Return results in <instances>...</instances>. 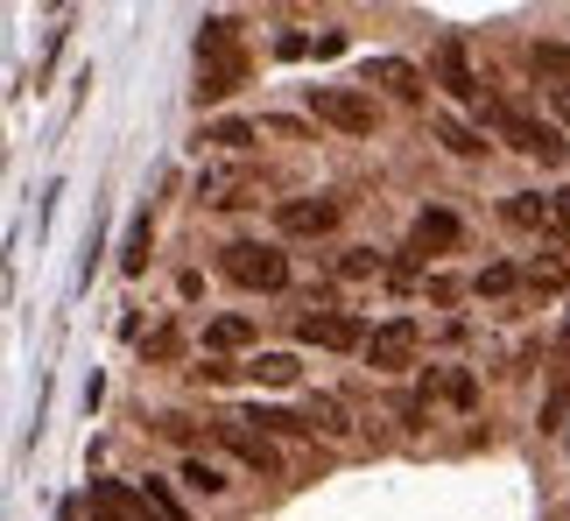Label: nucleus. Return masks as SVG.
<instances>
[{
	"label": "nucleus",
	"mask_w": 570,
	"mask_h": 521,
	"mask_svg": "<svg viewBox=\"0 0 570 521\" xmlns=\"http://www.w3.org/2000/svg\"><path fill=\"white\" fill-rule=\"evenodd\" d=\"M487 120H493V135L508 141V148H521V156H542V163H563L570 156L557 127H542L529 106H514V99H487Z\"/></svg>",
	"instance_id": "nucleus-1"
},
{
	"label": "nucleus",
	"mask_w": 570,
	"mask_h": 521,
	"mask_svg": "<svg viewBox=\"0 0 570 521\" xmlns=\"http://www.w3.org/2000/svg\"><path fill=\"white\" fill-rule=\"evenodd\" d=\"M218 268H226L239 289H282V282H289V254H282V247H261V240H233Z\"/></svg>",
	"instance_id": "nucleus-2"
},
{
	"label": "nucleus",
	"mask_w": 570,
	"mask_h": 521,
	"mask_svg": "<svg viewBox=\"0 0 570 521\" xmlns=\"http://www.w3.org/2000/svg\"><path fill=\"white\" fill-rule=\"evenodd\" d=\"M311 114L338 135H374V99L353 92V85H311Z\"/></svg>",
	"instance_id": "nucleus-3"
},
{
	"label": "nucleus",
	"mask_w": 570,
	"mask_h": 521,
	"mask_svg": "<svg viewBox=\"0 0 570 521\" xmlns=\"http://www.w3.org/2000/svg\"><path fill=\"white\" fill-rule=\"evenodd\" d=\"M415 345H423V332H415L409 317H394L366 338V366H374V374H402V366H415Z\"/></svg>",
	"instance_id": "nucleus-4"
},
{
	"label": "nucleus",
	"mask_w": 570,
	"mask_h": 521,
	"mask_svg": "<svg viewBox=\"0 0 570 521\" xmlns=\"http://www.w3.org/2000/svg\"><path fill=\"white\" fill-rule=\"evenodd\" d=\"M296 338L303 345H324V353H353V345H366L360 317H345V311H303L296 317Z\"/></svg>",
	"instance_id": "nucleus-5"
},
{
	"label": "nucleus",
	"mask_w": 570,
	"mask_h": 521,
	"mask_svg": "<svg viewBox=\"0 0 570 521\" xmlns=\"http://www.w3.org/2000/svg\"><path fill=\"white\" fill-rule=\"evenodd\" d=\"M247 85V50H218V57H197V106H218Z\"/></svg>",
	"instance_id": "nucleus-6"
},
{
	"label": "nucleus",
	"mask_w": 570,
	"mask_h": 521,
	"mask_svg": "<svg viewBox=\"0 0 570 521\" xmlns=\"http://www.w3.org/2000/svg\"><path fill=\"white\" fill-rule=\"evenodd\" d=\"M338 212H345L338 198H282V205H275V226H282V233H332Z\"/></svg>",
	"instance_id": "nucleus-7"
},
{
	"label": "nucleus",
	"mask_w": 570,
	"mask_h": 521,
	"mask_svg": "<svg viewBox=\"0 0 570 521\" xmlns=\"http://www.w3.org/2000/svg\"><path fill=\"white\" fill-rule=\"evenodd\" d=\"M85 508H92V521H141V493H127L120 480H92L85 486Z\"/></svg>",
	"instance_id": "nucleus-8"
},
{
	"label": "nucleus",
	"mask_w": 570,
	"mask_h": 521,
	"mask_svg": "<svg viewBox=\"0 0 570 521\" xmlns=\"http://www.w3.org/2000/svg\"><path fill=\"white\" fill-rule=\"evenodd\" d=\"M436 78H444V92L451 99H487V85L472 78V63H465V42H436Z\"/></svg>",
	"instance_id": "nucleus-9"
},
{
	"label": "nucleus",
	"mask_w": 570,
	"mask_h": 521,
	"mask_svg": "<svg viewBox=\"0 0 570 521\" xmlns=\"http://www.w3.org/2000/svg\"><path fill=\"white\" fill-rule=\"evenodd\" d=\"M444 247H458V212H423V219L409 226V260H430Z\"/></svg>",
	"instance_id": "nucleus-10"
},
{
	"label": "nucleus",
	"mask_w": 570,
	"mask_h": 521,
	"mask_svg": "<svg viewBox=\"0 0 570 521\" xmlns=\"http://www.w3.org/2000/svg\"><path fill=\"white\" fill-rule=\"evenodd\" d=\"M218 438H226V444H233V451H239V459H247L254 472H268V480H275V472H282V459H275V444L261 438V430H247V423H218Z\"/></svg>",
	"instance_id": "nucleus-11"
},
{
	"label": "nucleus",
	"mask_w": 570,
	"mask_h": 521,
	"mask_svg": "<svg viewBox=\"0 0 570 521\" xmlns=\"http://www.w3.org/2000/svg\"><path fill=\"white\" fill-rule=\"evenodd\" d=\"M508 226H521V233H563V226H557V198L521 190V198H508Z\"/></svg>",
	"instance_id": "nucleus-12"
},
{
	"label": "nucleus",
	"mask_w": 570,
	"mask_h": 521,
	"mask_svg": "<svg viewBox=\"0 0 570 521\" xmlns=\"http://www.w3.org/2000/svg\"><path fill=\"white\" fill-rule=\"evenodd\" d=\"M366 85H387L394 99H423V78H415V63H402V57H374L366 63Z\"/></svg>",
	"instance_id": "nucleus-13"
},
{
	"label": "nucleus",
	"mask_w": 570,
	"mask_h": 521,
	"mask_svg": "<svg viewBox=\"0 0 570 521\" xmlns=\"http://www.w3.org/2000/svg\"><path fill=\"white\" fill-rule=\"evenodd\" d=\"M197 198L205 205H247V169H205V177H197Z\"/></svg>",
	"instance_id": "nucleus-14"
},
{
	"label": "nucleus",
	"mask_w": 570,
	"mask_h": 521,
	"mask_svg": "<svg viewBox=\"0 0 570 521\" xmlns=\"http://www.w3.org/2000/svg\"><path fill=\"white\" fill-rule=\"evenodd\" d=\"M303 430H317V438H345V430H353V416H345L338 395H311V409H303Z\"/></svg>",
	"instance_id": "nucleus-15"
},
{
	"label": "nucleus",
	"mask_w": 570,
	"mask_h": 521,
	"mask_svg": "<svg viewBox=\"0 0 570 521\" xmlns=\"http://www.w3.org/2000/svg\"><path fill=\"white\" fill-rule=\"evenodd\" d=\"M436 141L451 148V156H487V135H479V127H465V120H436Z\"/></svg>",
	"instance_id": "nucleus-16"
},
{
	"label": "nucleus",
	"mask_w": 570,
	"mask_h": 521,
	"mask_svg": "<svg viewBox=\"0 0 570 521\" xmlns=\"http://www.w3.org/2000/svg\"><path fill=\"white\" fill-rule=\"evenodd\" d=\"M529 63H535V78H550V92H557V85H570V50H563V42H535Z\"/></svg>",
	"instance_id": "nucleus-17"
},
{
	"label": "nucleus",
	"mask_w": 570,
	"mask_h": 521,
	"mask_svg": "<svg viewBox=\"0 0 570 521\" xmlns=\"http://www.w3.org/2000/svg\"><path fill=\"white\" fill-rule=\"evenodd\" d=\"M254 338V317H212L205 324V345L212 353H233V345H247Z\"/></svg>",
	"instance_id": "nucleus-18"
},
{
	"label": "nucleus",
	"mask_w": 570,
	"mask_h": 521,
	"mask_svg": "<svg viewBox=\"0 0 570 521\" xmlns=\"http://www.w3.org/2000/svg\"><path fill=\"white\" fill-rule=\"evenodd\" d=\"M148 240H156V226H148V212H141V219L127 226V247H120V268H127V275L148 268Z\"/></svg>",
	"instance_id": "nucleus-19"
},
{
	"label": "nucleus",
	"mask_w": 570,
	"mask_h": 521,
	"mask_svg": "<svg viewBox=\"0 0 570 521\" xmlns=\"http://www.w3.org/2000/svg\"><path fill=\"white\" fill-rule=\"evenodd\" d=\"M563 423H570V366L557 374L550 395H542V430H563Z\"/></svg>",
	"instance_id": "nucleus-20"
},
{
	"label": "nucleus",
	"mask_w": 570,
	"mask_h": 521,
	"mask_svg": "<svg viewBox=\"0 0 570 521\" xmlns=\"http://www.w3.org/2000/svg\"><path fill=\"white\" fill-rule=\"evenodd\" d=\"M254 381H261V387H289V381H296V360H289V353H261V360H254Z\"/></svg>",
	"instance_id": "nucleus-21"
},
{
	"label": "nucleus",
	"mask_w": 570,
	"mask_h": 521,
	"mask_svg": "<svg viewBox=\"0 0 570 521\" xmlns=\"http://www.w3.org/2000/svg\"><path fill=\"white\" fill-rule=\"evenodd\" d=\"M218 50H239V42H233V21H226V14H212L205 29H197V57H218Z\"/></svg>",
	"instance_id": "nucleus-22"
},
{
	"label": "nucleus",
	"mask_w": 570,
	"mask_h": 521,
	"mask_svg": "<svg viewBox=\"0 0 570 521\" xmlns=\"http://www.w3.org/2000/svg\"><path fill=\"white\" fill-rule=\"evenodd\" d=\"M141 501H156V514H163V521H184V501L169 493V480H156V472L141 480Z\"/></svg>",
	"instance_id": "nucleus-23"
},
{
	"label": "nucleus",
	"mask_w": 570,
	"mask_h": 521,
	"mask_svg": "<svg viewBox=\"0 0 570 521\" xmlns=\"http://www.w3.org/2000/svg\"><path fill=\"white\" fill-rule=\"evenodd\" d=\"M205 141H212V148H247V141H254V127H247V120H212V127H205Z\"/></svg>",
	"instance_id": "nucleus-24"
},
{
	"label": "nucleus",
	"mask_w": 570,
	"mask_h": 521,
	"mask_svg": "<svg viewBox=\"0 0 570 521\" xmlns=\"http://www.w3.org/2000/svg\"><path fill=\"white\" fill-rule=\"evenodd\" d=\"M436 387H444V402H458V409H472V402H479V381L465 374V366H451V374L436 381Z\"/></svg>",
	"instance_id": "nucleus-25"
},
{
	"label": "nucleus",
	"mask_w": 570,
	"mask_h": 521,
	"mask_svg": "<svg viewBox=\"0 0 570 521\" xmlns=\"http://www.w3.org/2000/svg\"><path fill=\"white\" fill-rule=\"evenodd\" d=\"M184 480H190V493H226V472H218L212 459H190V465H184Z\"/></svg>",
	"instance_id": "nucleus-26"
},
{
	"label": "nucleus",
	"mask_w": 570,
	"mask_h": 521,
	"mask_svg": "<svg viewBox=\"0 0 570 521\" xmlns=\"http://www.w3.org/2000/svg\"><path fill=\"white\" fill-rule=\"evenodd\" d=\"M472 289H479V296H508V289H514V268H487Z\"/></svg>",
	"instance_id": "nucleus-27"
},
{
	"label": "nucleus",
	"mask_w": 570,
	"mask_h": 521,
	"mask_svg": "<svg viewBox=\"0 0 570 521\" xmlns=\"http://www.w3.org/2000/svg\"><path fill=\"white\" fill-rule=\"evenodd\" d=\"M345 275H353V282H360V275H381V254H366V247H353V254H345Z\"/></svg>",
	"instance_id": "nucleus-28"
},
{
	"label": "nucleus",
	"mask_w": 570,
	"mask_h": 521,
	"mask_svg": "<svg viewBox=\"0 0 570 521\" xmlns=\"http://www.w3.org/2000/svg\"><path fill=\"white\" fill-rule=\"evenodd\" d=\"M177 353V324H163V332H148V360H169Z\"/></svg>",
	"instance_id": "nucleus-29"
},
{
	"label": "nucleus",
	"mask_w": 570,
	"mask_h": 521,
	"mask_svg": "<svg viewBox=\"0 0 570 521\" xmlns=\"http://www.w3.org/2000/svg\"><path fill=\"white\" fill-rule=\"evenodd\" d=\"M529 275H535V289H563V260H535Z\"/></svg>",
	"instance_id": "nucleus-30"
},
{
	"label": "nucleus",
	"mask_w": 570,
	"mask_h": 521,
	"mask_svg": "<svg viewBox=\"0 0 570 521\" xmlns=\"http://www.w3.org/2000/svg\"><path fill=\"white\" fill-rule=\"evenodd\" d=\"M557 226L570 233V190H557Z\"/></svg>",
	"instance_id": "nucleus-31"
},
{
	"label": "nucleus",
	"mask_w": 570,
	"mask_h": 521,
	"mask_svg": "<svg viewBox=\"0 0 570 521\" xmlns=\"http://www.w3.org/2000/svg\"><path fill=\"white\" fill-rule=\"evenodd\" d=\"M550 99H557V114L570 120V85H557V92H550Z\"/></svg>",
	"instance_id": "nucleus-32"
},
{
	"label": "nucleus",
	"mask_w": 570,
	"mask_h": 521,
	"mask_svg": "<svg viewBox=\"0 0 570 521\" xmlns=\"http://www.w3.org/2000/svg\"><path fill=\"white\" fill-rule=\"evenodd\" d=\"M557 345H563V353H570V317H563V338H557Z\"/></svg>",
	"instance_id": "nucleus-33"
},
{
	"label": "nucleus",
	"mask_w": 570,
	"mask_h": 521,
	"mask_svg": "<svg viewBox=\"0 0 570 521\" xmlns=\"http://www.w3.org/2000/svg\"><path fill=\"white\" fill-rule=\"evenodd\" d=\"M563 451H570V438H563Z\"/></svg>",
	"instance_id": "nucleus-34"
}]
</instances>
